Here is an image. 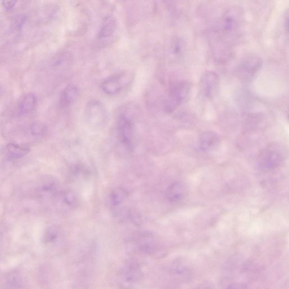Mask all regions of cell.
<instances>
[{
    "label": "cell",
    "mask_w": 289,
    "mask_h": 289,
    "mask_svg": "<svg viewBox=\"0 0 289 289\" xmlns=\"http://www.w3.org/2000/svg\"><path fill=\"white\" fill-rule=\"evenodd\" d=\"M286 156V148L282 144H270L260 152L258 156V164L262 170L268 172L281 165Z\"/></svg>",
    "instance_id": "obj_1"
},
{
    "label": "cell",
    "mask_w": 289,
    "mask_h": 289,
    "mask_svg": "<svg viewBox=\"0 0 289 289\" xmlns=\"http://www.w3.org/2000/svg\"><path fill=\"white\" fill-rule=\"evenodd\" d=\"M142 277V270L137 262H126L118 274V286L120 289H133L141 282Z\"/></svg>",
    "instance_id": "obj_2"
},
{
    "label": "cell",
    "mask_w": 289,
    "mask_h": 289,
    "mask_svg": "<svg viewBox=\"0 0 289 289\" xmlns=\"http://www.w3.org/2000/svg\"><path fill=\"white\" fill-rule=\"evenodd\" d=\"M190 84L186 81L176 83L170 90L164 100V109L168 112H172L188 98Z\"/></svg>",
    "instance_id": "obj_3"
},
{
    "label": "cell",
    "mask_w": 289,
    "mask_h": 289,
    "mask_svg": "<svg viewBox=\"0 0 289 289\" xmlns=\"http://www.w3.org/2000/svg\"><path fill=\"white\" fill-rule=\"evenodd\" d=\"M262 66V60L256 54H248L240 60L236 70V75L240 80L248 82L259 72Z\"/></svg>",
    "instance_id": "obj_4"
},
{
    "label": "cell",
    "mask_w": 289,
    "mask_h": 289,
    "mask_svg": "<svg viewBox=\"0 0 289 289\" xmlns=\"http://www.w3.org/2000/svg\"><path fill=\"white\" fill-rule=\"evenodd\" d=\"M134 244L138 250L150 256H156L160 251V244L151 234L144 233L135 236Z\"/></svg>",
    "instance_id": "obj_5"
},
{
    "label": "cell",
    "mask_w": 289,
    "mask_h": 289,
    "mask_svg": "<svg viewBox=\"0 0 289 289\" xmlns=\"http://www.w3.org/2000/svg\"><path fill=\"white\" fill-rule=\"evenodd\" d=\"M242 19V10L238 8L228 10L222 20V30L226 35L232 34L240 27Z\"/></svg>",
    "instance_id": "obj_6"
},
{
    "label": "cell",
    "mask_w": 289,
    "mask_h": 289,
    "mask_svg": "<svg viewBox=\"0 0 289 289\" xmlns=\"http://www.w3.org/2000/svg\"><path fill=\"white\" fill-rule=\"evenodd\" d=\"M220 78L218 74L212 71L205 72L201 76L200 86L201 92L208 98L216 95L220 86Z\"/></svg>",
    "instance_id": "obj_7"
},
{
    "label": "cell",
    "mask_w": 289,
    "mask_h": 289,
    "mask_svg": "<svg viewBox=\"0 0 289 289\" xmlns=\"http://www.w3.org/2000/svg\"><path fill=\"white\" fill-rule=\"evenodd\" d=\"M118 134L120 142L126 148L132 146L134 128L132 122L128 117L122 116L118 122Z\"/></svg>",
    "instance_id": "obj_8"
},
{
    "label": "cell",
    "mask_w": 289,
    "mask_h": 289,
    "mask_svg": "<svg viewBox=\"0 0 289 289\" xmlns=\"http://www.w3.org/2000/svg\"><path fill=\"white\" fill-rule=\"evenodd\" d=\"M86 114L92 124H102L106 119V109L98 100H92L88 104L86 108Z\"/></svg>",
    "instance_id": "obj_9"
},
{
    "label": "cell",
    "mask_w": 289,
    "mask_h": 289,
    "mask_svg": "<svg viewBox=\"0 0 289 289\" xmlns=\"http://www.w3.org/2000/svg\"><path fill=\"white\" fill-rule=\"evenodd\" d=\"M220 143V138L213 131H206L200 136L199 146L202 151L208 152L214 150Z\"/></svg>",
    "instance_id": "obj_10"
},
{
    "label": "cell",
    "mask_w": 289,
    "mask_h": 289,
    "mask_svg": "<svg viewBox=\"0 0 289 289\" xmlns=\"http://www.w3.org/2000/svg\"><path fill=\"white\" fill-rule=\"evenodd\" d=\"M122 76H116L107 78L102 85V90L108 95H115L120 92L124 87Z\"/></svg>",
    "instance_id": "obj_11"
},
{
    "label": "cell",
    "mask_w": 289,
    "mask_h": 289,
    "mask_svg": "<svg viewBox=\"0 0 289 289\" xmlns=\"http://www.w3.org/2000/svg\"><path fill=\"white\" fill-rule=\"evenodd\" d=\"M37 98L34 94H26L18 107V114L20 116H24L32 112L36 106Z\"/></svg>",
    "instance_id": "obj_12"
},
{
    "label": "cell",
    "mask_w": 289,
    "mask_h": 289,
    "mask_svg": "<svg viewBox=\"0 0 289 289\" xmlns=\"http://www.w3.org/2000/svg\"><path fill=\"white\" fill-rule=\"evenodd\" d=\"M212 42V51L216 59L220 62H226L230 58V51L228 46L221 38H217Z\"/></svg>",
    "instance_id": "obj_13"
},
{
    "label": "cell",
    "mask_w": 289,
    "mask_h": 289,
    "mask_svg": "<svg viewBox=\"0 0 289 289\" xmlns=\"http://www.w3.org/2000/svg\"><path fill=\"white\" fill-rule=\"evenodd\" d=\"M78 94L77 87L69 85L65 88L60 95V104L63 108H68L76 102Z\"/></svg>",
    "instance_id": "obj_14"
},
{
    "label": "cell",
    "mask_w": 289,
    "mask_h": 289,
    "mask_svg": "<svg viewBox=\"0 0 289 289\" xmlns=\"http://www.w3.org/2000/svg\"><path fill=\"white\" fill-rule=\"evenodd\" d=\"M186 192V188L184 184L174 182L168 187L166 196L170 202H175L184 198Z\"/></svg>",
    "instance_id": "obj_15"
},
{
    "label": "cell",
    "mask_w": 289,
    "mask_h": 289,
    "mask_svg": "<svg viewBox=\"0 0 289 289\" xmlns=\"http://www.w3.org/2000/svg\"><path fill=\"white\" fill-rule=\"evenodd\" d=\"M6 151L8 159L16 160L28 154L30 150L16 144H8L6 146Z\"/></svg>",
    "instance_id": "obj_16"
},
{
    "label": "cell",
    "mask_w": 289,
    "mask_h": 289,
    "mask_svg": "<svg viewBox=\"0 0 289 289\" xmlns=\"http://www.w3.org/2000/svg\"><path fill=\"white\" fill-rule=\"evenodd\" d=\"M116 28V22L114 18L108 16L104 20L100 28L98 37L100 38L110 37L114 32Z\"/></svg>",
    "instance_id": "obj_17"
},
{
    "label": "cell",
    "mask_w": 289,
    "mask_h": 289,
    "mask_svg": "<svg viewBox=\"0 0 289 289\" xmlns=\"http://www.w3.org/2000/svg\"><path fill=\"white\" fill-rule=\"evenodd\" d=\"M8 289H26L24 278L18 274H12L7 280Z\"/></svg>",
    "instance_id": "obj_18"
},
{
    "label": "cell",
    "mask_w": 289,
    "mask_h": 289,
    "mask_svg": "<svg viewBox=\"0 0 289 289\" xmlns=\"http://www.w3.org/2000/svg\"><path fill=\"white\" fill-rule=\"evenodd\" d=\"M126 196V192L124 189L118 188L112 192L109 202L112 207H118L124 202Z\"/></svg>",
    "instance_id": "obj_19"
},
{
    "label": "cell",
    "mask_w": 289,
    "mask_h": 289,
    "mask_svg": "<svg viewBox=\"0 0 289 289\" xmlns=\"http://www.w3.org/2000/svg\"><path fill=\"white\" fill-rule=\"evenodd\" d=\"M62 200L65 205L69 208H74L77 204V198L73 192L68 191L64 192Z\"/></svg>",
    "instance_id": "obj_20"
},
{
    "label": "cell",
    "mask_w": 289,
    "mask_h": 289,
    "mask_svg": "<svg viewBox=\"0 0 289 289\" xmlns=\"http://www.w3.org/2000/svg\"><path fill=\"white\" fill-rule=\"evenodd\" d=\"M26 17L24 16H18L14 19L13 20V22L12 24V28L13 30L17 32L19 30L22 28L24 24L25 23Z\"/></svg>",
    "instance_id": "obj_21"
},
{
    "label": "cell",
    "mask_w": 289,
    "mask_h": 289,
    "mask_svg": "<svg viewBox=\"0 0 289 289\" xmlns=\"http://www.w3.org/2000/svg\"><path fill=\"white\" fill-rule=\"evenodd\" d=\"M58 238V232L54 228H50L46 232L45 240L46 242H52Z\"/></svg>",
    "instance_id": "obj_22"
},
{
    "label": "cell",
    "mask_w": 289,
    "mask_h": 289,
    "mask_svg": "<svg viewBox=\"0 0 289 289\" xmlns=\"http://www.w3.org/2000/svg\"><path fill=\"white\" fill-rule=\"evenodd\" d=\"M32 133L35 135H42L46 133L45 126L41 124H35L32 126Z\"/></svg>",
    "instance_id": "obj_23"
},
{
    "label": "cell",
    "mask_w": 289,
    "mask_h": 289,
    "mask_svg": "<svg viewBox=\"0 0 289 289\" xmlns=\"http://www.w3.org/2000/svg\"><path fill=\"white\" fill-rule=\"evenodd\" d=\"M184 44L181 40H178L174 44L173 51L174 54L179 55L182 54Z\"/></svg>",
    "instance_id": "obj_24"
},
{
    "label": "cell",
    "mask_w": 289,
    "mask_h": 289,
    "mask_svg": "<svg viewBox=\"0 0 289 289\" xmlns=\"http://www.w3.org/2000/svg\"><path fill=\"white\" fill-rule=\"evenodd\" d=\"M16 3V2L14 1H4L2 6L6 10L10 11L15 7Z\"/></svg>",
    "instance_id": "obj_25"
},
{
    "label": "cell",
    "mask_w": 289,
    "mask_h": 289,
    "mask_svg": "<svg viewBox=\"0 0 289 289\" xmlns=\"http://www.w3.org/2000/svg\"><path fill=\"white\" fill-rule=\"evenodd\" d=\"M228 289H248L246 286L242 283H234L232 284Z\"/></svg>",
    "instance_id": "obj_26"
}]
</instances>
